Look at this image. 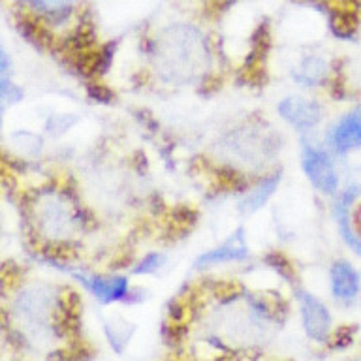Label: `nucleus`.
I'll return each instance as SVG.
<instances>
[{"instance_id": "obj_1", "label": "nucleus", "mask_w": 361, "mask_h": 361, "mask_svg": "<svg viewBox=\"0 0 361 361\" xmlns=\"http://www.w3.org/2000/svg\"><path fill=\"white\" fill-rule=\"evenodd\" d=\"M207 61V47L196 30L179 28V32L166 39L162 45L164 75L173 81H186L196 75L202 64Z\"/></svg>"}, {"instance_id": "obj_2", "label": "nucleus", "mask_w": 361, "mask_h": 361, "mask_svg": "<svg viewBox=\"0 0 361 361\" xmlns=\"http://www.w3.org/2000/svg\"><path fill=\"white\" fill-rule=\"evenodd\" d=\"M301 168L305 171V177L309 179L316 192H320L324 196H337L341 179H338L331 154L326 149L312 145L309 141H303Z\"/></svg>"}, {"instance_id": "obj_3", "label": "nucleus", "mask_w": 361, "mask_h": 361, "mask_svg": "<svg viewBox=\"0 0 361 361\" xmlns=\"http://www.w3.org/2000/svg\"><path fill=\"white\" fill-rule=\"evenodd\" d=\"M299 312H301V326H303L305 335L310 341L316 343H326L331 335V312L327 309L322 299H318L314 293L307 292L303 288H299L298 292Z\"/></svg>"}, {"instance_id": "obj_4", "label": "nucleus", "mask_w": 361, "mask_h": 361, "mask_svg": "<svg viewBox=\"0 0 361 361\" xmlns=\"http://www.w3.org/2000/svg\"><path fill=\"white\" fill-rule=\"evenodd\" d=\"M361 196V183H352L338 192L333 203V213L337 220V230L344 245L352 252L361 256V235L354 226V203Z\"/></svg>"}, {"instance_id": "obj_5", "label": "nucleus", "mask_w": 361, "mask_h": 361, "mask_svg": "<svg viewBox=\"0 0 361 361\" xmlns=\"http://www.w3.org/2000/svg\"><path fill=\"white\" fill-rule=\"evenodd\" d=\"M75 281H79L100 303L111 305L117 301H124L130 295V281L124 275H89L72 271Z\"/></svg>"}, {"instance_id": "obj_6", "label": "nucleus", "mask_w": 361, "mask_h": 361, "mask_svg": "<svg viewBox=\"0 0 361 361\" xmlns=\"http://www.w3.org/2000/svg\"><path fill=\"white\" fill-rule=\"evenodd\" d=\"M279 115L288 124L301 132H309L320 124L324 113H322L320 102L314 98H305V96H288L279 102Z\"/></svg>"}, {"instance_id": "obj_7", "label": "nucleus", "mask_w": 361, "mask_h": 361, "mask_svg": "<svg viewBox=\"0 0 361 361\" xmlns=\"http://www.w3.org/2000/svg\"><path fill=\"white\" fill-rule=\"evenodd\" d=\"M326 143L335 154H348L361 149V107L346 113L333 124L326 135Z\"/></svg>"}, {"instance_id": "obj_8", "label": "nucleus", "mask_w": 361, "mask_h": 361, "mask_svg": "<svg viewBox=\"0 0 361 361\" xmlns=\"http://www.w3.org/2000/svg\"><path fill=\"white\" fill-rule=\"evenodd\" d=\"M248 258V245L247 237H245V230L237 228L222 245L211 248L207 252H203L200 258L196 259L197 269H207L213 265L220 264H231V262H245Z\"/></svg>"}, {"instance_id": "obj_9", "label": "nucleus", "mask_w": 361, "mask_h": 361, "mask_svg": "<svg viewBox=\"0 0 361 361\" xmlns=\"http://www.w3.org/2000/svg\"><path fill=\"white\" fill-rule=\"evenodd\" d=\"M331 295L341 303H352L361 292V276L348 259L333 262L329 269Z\"/></svg>"}, {"instance_id": "obj_10", "label": "nucleus", "mask_w": 361, "mask_h": 361, "mask_svg": "<svg viewBox=\"0 0 361 361\" xmlns=\"http://www.w3.org/2000/svg\"><path fill=\"white\" fill-rule=\"evenodd\" d=\"M281 180L282 175L279 173V171L267 175L264 180H259L258 185L254 186L252 190L243 197L241 203H239V211H241L243 214H252L256 213V211H259L265 203L269 202V197L275 194L279 185H281Z\"/></svg>"}, {"instance_id": "obj_11", "label": "nucleus", "mask_w": 361, "mask_h": 361, "mask_svg": "<svg viewBox=\"0 0 361 361\" xmlns=\"http://www.w3.org/2000/svg\"><path fill=\"white\" fill-rule=\"evenodd\" d=\"M331 75V66L324 56L310 55L301 61L298 72H295V81L305 87H316L329 81Z\"/></svg>"}, {"instance_id": "obj_12", "label": "nucleus", "mask_w": 361, "mask_h": 361, "mask_svg": "<svg viewBox=\"0 0 361 361\" xmlns=\"http://www.w3.org/2000/svg\"><path fill=\"white\" fill-rule=\"evenodd\" d=\"M25 4L38 16L51 17V19H66L75 8L78 0H23Z\"/></svg>"}, {"instance_id": "obj_13", "label": "nucleus", "mask_w": 361, "mask_h": 361, "mask_svg": "<svg viewBox=\"0 0 361 361\" xmlns=\"http://www.w3.org/2000/svg\"><path fill=\"white\" fill-rule=\"evenodd\" d=\"M164 262H166V256H164V254L149 252L132 267V273H134V275H152V273H157V271L162 267Z\"/></svg>"}, {"instance_id": "obj_14", "label": "nucleus", "mask_w": 361, "mask_h": 361, "mask_svg": "<svg viewBox=\"0 0 361 361\" xmlns=\"http://www.w3.org/2000/svg\"><path fill=\"white\" fill-rule=\"evenodd\" d=\"M354 216H355V222L360 224V228H357V233H360V235H361V209H360V211H357V213L354 214Z\"/></svg>"}, {"instance_id": "obj_15", "label": "nucleus", "mask_w": 361, "mask_h": 361, "mask_svg": "<svg viewBox=\"0 0 361 361\" xmlns=\"http://www.w3.org/2000/svg\"><path fill=\"white\" fill-rule=\"evenodd\" d=\"M357 361H361V360H357Z\"/></svg>"}]
</instances>
